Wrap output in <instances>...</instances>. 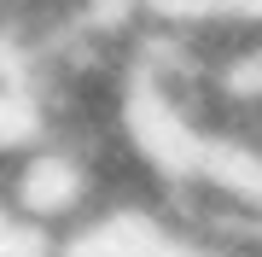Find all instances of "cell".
Wrapping results in <instances>:
<instances>
[{
  "label": "cell",
  "mask_w": 262,
  "mask_h": 257,
  "mask_svg": "<svg viewBox=\"0 0 262 257\" xmlns=\"http://www.w3.org/2000/svg\"><path fill=\"white\" fill-rule=\"evenodd\" d=\"M6 199L18 205L24 216L47 222V228H58V234H70V228H82V222H94L99 210H111L105 205L99 164L88 158L76 141H47L41 152L18 158Z\"/></svg>",
  "instance_id": "obj_1"
}]
</instances>
